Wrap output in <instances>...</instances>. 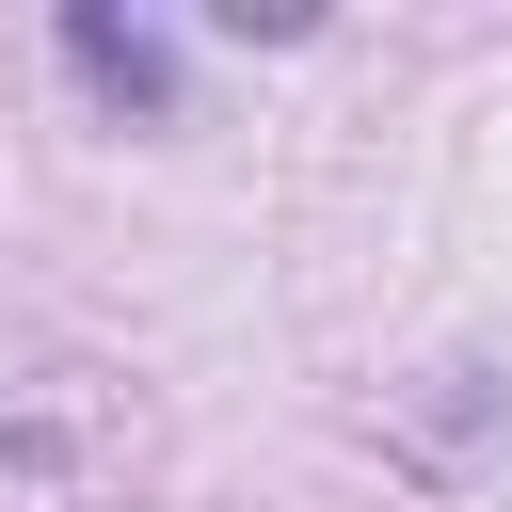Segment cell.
<instances>
[{
	"label": "cell",
	"mask_w": 512,
	"mask_h": 512,
	"mask_svg": "<svg viewBox=\"0 0 512 512\" xmlns=\"http://www.w3.org/2000/svg\"><path fill=\"white\" fill-rule=\"evenodd\" d=\"M64 48H80V64L112 80V96H160V48H144L128 16H64Z\"/></svg>",
	"instance_id": "obj_1"
}]
</instances>
